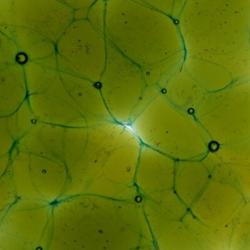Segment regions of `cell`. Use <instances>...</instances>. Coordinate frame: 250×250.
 Instances as JSON below:
<instances>
[{
    "mask_svg": "<svg viewBox=\"0 0 250 250\" xmlns=\"http://www.w3.org/2000/svg\"><path fill=\"white\" fill-rule=\"evenodd\" d=\"M75 20V11L61 0H1V24L21 26L55 42Z\"/></svg>",
    "mask_w": 250,
    "mask_h": 250,
    "instance_id": "52a82bcc",
    "label": "cell"
},
{
    "mask_svg": "<svg viewBox=\"0 0 250 250\" xmlns=\"http://www.w3.org/2000/svg\"><path fill=\"white\" fill-rule=\"evenodd\" d=\"M184 65L208 93L250 78V0H187Z\"/></svg>",
    "mask_w": 250,
    "mask_h": 250,
    "instance_id": "6da1fadb",
    "label": "cell"
},
{
    "mask_svg": "<svg viewBox=\"0 0 250 250\" xmlns=\"http://www.w3.org/2000/svg\"><path fill=\"white\" fill-rule=\"evenodd\" d=\"M61 2L68 5L74 11L88 10L97 0H61Z\"/></svg>",
    "mask_w": 250,
    "mask_h": 250,
    "instance_id": "ac0fdd59",
    "label": "cell"
},
{
    "mask_svg": "<svg viewBox=\"0 0 250 250\" xmlns=\"http://www.w3.org/2000/svg\"><path fill=\"white\" fill-rule=\"evenodd\" d=\"M229 249L250 250V199L245 200L235 221Z\"/></svg>",
    "mask_w": 250,
    "mask_h": 250,
    "instance_id": "5bb4252c",
    "label": "cell"
},
{
    "mask_svg": "<svg viewBox=\"0 0 250 250\" xmlns=\"http://www.w3.org/2000/svg\"><path fill=\"white\" fill-rule=\"evenodd\" d=\"M210 178V172L203 161H176L174 190L188 208Z\"/></svg>",
    "mask_w": 250,
    "mask_h": 250,
    "instance_id": "7c38bea8",
    "label": "cell"
},
{
    "mask_svg": "<svg viewBox=\"0 0 250 250\" xmlns=\"http://www.w3.org/2000/svg\"><path fill=\"white\" fill-rule=\"evenodd\" d=\"M142 5L164 13L172 18L179 17L187 0H134Z\"/></svg>",
    "mask_w": 250,
    "mask_h": 250,
    "instance_id": "9a60e30c",
    "label": "cell"
},
{
    "mask_svg": "<svg viewBox=\"0 0 250 250\" xmlns=\"http://www.w3.org/2000/svg\"><path fill=\"white\" fill-rule=\"evenodd\" d=\"M161 92L174 105L193 114L208 93L184 64L169 77Z\"/></svg>",
    "mask_w": 250,
    "mask_h": 250,
    "instance_id": "30bf717a",
    "label": "cell"
},
{
    "mask_svg": "<svg viewBox=\"0 0 250 250\" xmlns=\"http://www.w3.org/2000/svg\"><path fill=\"white\" fill-rule=\"evenodd\" d=\"M98 84L104 99L118 93L142 99L147 87L141 67L109 42L106 65Z\"/></svg>",
    "mask_w": 250,
    "mask_h": 250,
    "instance_id": "ba28073f",
    "label": "cell"
},
{
    "mask_svg": "<svg viewBox=\"0 0 250 250\" xmlns=\"http://www.w3.org/2000/svg\"><path fill=\"white\" fill-rule=\"evenodd\" d=\"M194 115L215 144L250 137V78L208 93Z\"/></svg>",
    "mask_w": 250,
    "mask_h": 250,
    "instance_id": "277c9868",
    "label": "cell"
},
{
    "mask_svg": "<svg viewBox=\"0 0 250 250\" xmlns=\"http://www.w3.org/2000/svg\"><path fill=\"white\" fill-rule=\"evenodd\" d=\"M104 35L143 69L148 86L163 88L185 60L176 20L134 0H106Z\"/></svg>",
    "mask_w": 250,
    "mask_h": 250,
    "instance_id": "7a4b0ae2",
    "label": "cell"
},
{
    "mask_svg": "<svg viewBox=\"0 0 250 250\" xmlns=\"http://www.w3.org/2000/svg\"><path fill=\"white\" fill-rule=\"evenodd\" d=\"M1 33L12 39L29 61L58 68L56 43L39 32L21 26L1 24Z\"/></svg>",
    "mask_w": 250,
    "mask_h": 250,
    "instance_id": "9c48e42d",
    "label": "cell"
},
{
    "mask_svg": "<svg viewBox=\"0 0 250 250\" xmlns=\"http://www.w3.org/2000/svg\"><path fill=\"white\" fill-rule=\"evenodd\" d=\"M212 150L229 168L246 200L250 199V137L225 145L213 143Z\"/></svg>",
    "mask_w": 250,
    "mask_h": 250,
    "instance_id": "8fae6325",
    "label": "cell"
},
{
    "mask_svg": "<svg viewBox=\"0 0 250 250\" xmlns=\"http://www.w3.org/2000/svg\"><path fill=\"white\" fill-rule=\"evenodd\" d=\"M152 112L148 146L175 161L202 160L213 141L195 115L174 105L162 92L147 104Z\"/></svg>",
    "mask_w": 250,
    "mask_h": 250,
    "instance_id": "3957f363",
    "label": "cell"
},
{
    "mask_svg": "<svg viewBox=\"0 0 250 250\" xmlns=\"http://www.w3.org/2000/svg\"><path fill=\"white\" fill-rule=\"evenodd\" d=\"M235 180L210 175V178L188 210L214 231L229 249L237 217L245 202Z\"/></svg>",
    "mask_w": 250,
    "mask_h": 250,
    "instance_id": "8992f818",
    "label": "cell"
},
{
    "mask_svg": "<svg viewBox=\"0 0 250 250\" xmlns=\"http://www.w3.org/2000/svg\"><path fill=\"white\" fill-rule=\"evenodd\" d=\"M106 0H97L88 11L87 19L102 33H104L105 10Z\"/></svg>",
    "mask_w": 250,
    "mask_h": 250,
    "instance_id": "e0dca14e",
    "label": "cell"
},
{
    "mask_svg": "<svg viewBox=\"0 0 250 250\" xmlns=\"http://www.w3.org/2000/svg\"><path fill=\"white\" fill-rule=\"evenodd\" d=\"M29 93L47 90L59 74V70L40 62L29 61L24 65Z\"/></svg>",
    "mask_w": 250,
    "mask_h": 250,
    "instance_id": "4fadbf2b",
    "label": "cell"
},
{
    "mask_svg": "<svg viewBox=\"0 0 250 250\" xmlns=\"http://www.w3.org/2000/svg\"><path fill=\"white\" fill-rule=\"evenodd\" d=\"M107 40L87 19L74 20L56 43L58 69L98 83L107 58Z\"/></svg>",
    "mask_w": 250,
    "mask_h": 250,
    "instance_id": "5b68a950",
    "label": "cell"
},
{
    "mask_svg": "<svg viewBox=\"0 0 250 250\" xmlns=\"http://www.w3.org/2000/svg\"><path fill=\"white\" fill-rule=\"evenodd\" d=\"M22 55L17 43L1 33V68L11 64L19 63Z\"/></svg>",
    "mask_w": 250,
    "mask_h": 250,
    "instance_id": "2e32d148",
    "label": "cell"
}]
</instances>
